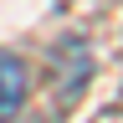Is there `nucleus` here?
<instances>
[{
  "mask_svg": "<svg viewBox=\"0 0 123 123\" xmlns=\"http://www.w3.org/2000/svg\"><path fill=\"white\" fill-rule=\"evenodd\" d=\"M26 103V67L15 51H0V123H10Z\"/></svg>",
  "mask_w": 123,
  "mask_h": 123,
  "instance_id": "nucleus-1",
  "label": "nucleus"
}]
</instances>
